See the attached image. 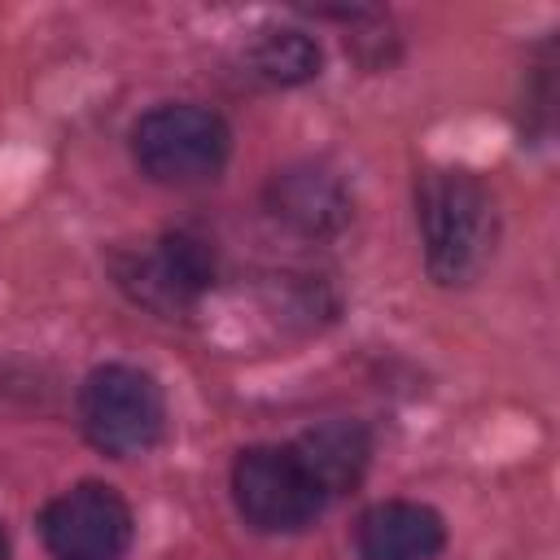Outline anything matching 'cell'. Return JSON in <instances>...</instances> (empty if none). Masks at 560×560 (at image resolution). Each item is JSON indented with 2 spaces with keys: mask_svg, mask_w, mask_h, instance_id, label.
Segmentation results:
<instances>
[{
  "mask_svg": "<svg viewBox=\"0 0 560 560\" xmlns=\"http://www.w3.org/2000/svg\"><path fill=\"white\" fill-rule=\"evenodd\" d=\"M416 219L424 241V267L438 284H472L494 254L499 210L486 184L455 166H433L416 188Z\"/></svg>",
  "mask_w": 560,
  "mask_h": 560,
  "instance_id": "obj_1",
  "label": "cell"
},
{
  "mask_svg": "<svg viewBox=\"0 0 560 560\" xmlns=\"http://www.w3.org/2000/svg\"><path fill=\"white\" fill-rule=\"evenodd\" d=\"M79 424L105 455H144L166 433L162 385L131 363H105L79 389Z\"/></svg>",
  "mask_w": 560,
  "mask_h": 560,
  "instance_id": "obj_2",
  "label": "cell"
},
{
  "mask_svg": "<svg viewBox=\"0 0 560 560\" xmlns=\"http://www.w3.org/2000/svg\"><path fill=\"white\" fill-rule=\"evenodd\" d=\"M131 153L158 184H206L223 171L232 131L206 105H158L131 127Z\"/></svg>",
  "mask_w": 560,
  "mask_h": 560,
  "instance_id": "obj_3",
  "label": "cell"
},
{
  "mask_svg": "<svg viewBox=\"0 0 560 560\" xmlns=\"http://www.w3.org/2000/svg\"><path fill=\"white\" fill-rule=\"evenodd\" d=\"M232 499L258 534H293L324 508L319 486L306 477L289 446H249L232 464Z\"/></svg>",
  "mask_w": 560,
  "mask_h": 560,
  "instance_id": "obj_4",
  "label": "cell"
},
{
  "mask_svg": "<svg viewBox=\"0 0 560 560\" xmlns=\"http://www.w3.org/2000/svg\"><path fill=\"white\" fill-rule=\"evenodd\" d=\"M52 560H122L131 547V508L114 486L79 481L39 516Z\"/></svg>",
  "mask_w": 560,
  "mask_h": 560,
  "instance_id": "obj_5",
  "label": "cell"
},
{
  "mask_svg": "<svg viewBox=\"0 0 560 560\" xmlns=\"http://www.w3.org/2000/svg\"><path fill=\"white\" fill-rule=\"evenodd\" d=\"M114 276L140 306L158 315H179L214 284V254L188 232H166L153 249L118 258Z\"/></svg>",
  "mask_w": 560,
  "mask_h": 560,
  "instance_id": "obj_6",
  "label": "cell"
},
{
  "mask_svg": "<svg viewBox=\"0 0 560 560\" xmlns=\"http://www.w3.org/2000/svg\"><path fill=\"white\" fill-rule=\"evenodd\" d=\"M442 547H446L442 516L411 499L372 503L354 525L359 560H433Z\"/></svg>",
  "mask_w": 560,
  "mask_h": 560,
  "instance_id": "obj_7",
  "label": "cell"
},
{
  "mask_svg": "<svg viewBox=\"0 0 560 560\" xmlns=\"http://www.w3.org/2000/svg\"><path fill=\"white\" fill-rule=\"evenodd\" d=\"M289 451L298 455L306 477L328 499V494H346V490H354L363 481L368 459H372V438L354 420H328V424L306 429Z\"/></svg>",
  "mask_w": 560,
  "mask_h": 560,
  "instance_id": "obj_8",
  "label": "cell"
},
{
  "mask_svg": "<svg viewBox=\"0 0 560 560\" xmlns=\"http://www.w3.org/2000/svg\"><path fill=\"white\" fill-rule=\"evenodd\" d=\"M267 197H271V210L284 223H293L298 232H315L319 236V232H337L350 219V192H346V184L332 171L311 166V162L280 171L271 179Z\"/></svg>",
  "mask_w": 560,
  "mask_h": 560,
  "instance_id": "obj_9",
  "label": "cell"
},
{
  "mask_svg": "<svg viewBox=\"0 0 560 560\" xmlns=\"http://www.w3.org/2000/svg\"><path fill=\"white\" fill-rule=\"evenodd\" d=\"M249 61H254V70H258L267 83L298 88V83H306V79L319 74V44H315L306 31L276 26V31H262V35L254 39Z\"/></svg>",
  "mask_w": 560,
  "mask_h": 560,
  "instance_id": "obj_10",
  "label": "cell"
},
{
  "mask_svg": "<svg viewBox=\"0 0 560 560\" xmlns=\"http://www.w3.org/2000/svg\"><path fill=\"white\" fill-rule=\"evenodd\" d=\"M4 551H9V547H4V529H0V560H4Z\"/></svg>",
  "mask_w": 560,
  "mask_h": 560,
  "instance_id": "obj_11",
  "label": "cell"
}]
</instances>
